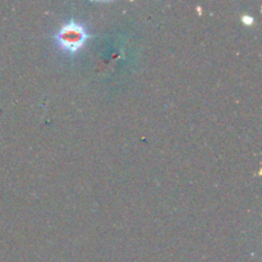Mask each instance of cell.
I'll return each mask as SVG.
<instances>
[{
  "mask_svg": "<svg viewBox=\"0 0 262 262\" xmlns=\"http://www.w3.org/2000/svg\"><path fill=\"white\" fill-rule=\"evenodd\" d=\"M89 37L90 35L87 33L84 26L74 19L68 20L54 35V40L58 43L59 49L67 54L78 53Z\"/></svg>",
  "mask_w": 262,
  "mask_h": 262,
  "instance_id": "6da1fadb",
  "label": "cell"
}]
</instances>
